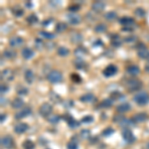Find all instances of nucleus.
I'll return each instance as SVG.
<instances>
[{
    "instance_id": "f257e3e1",
    "label": "nucleus",
    "mask_w": 149,
    "mask_h": 149,
    "mask_svg": "<svg viewBox=\"0 0 149 149\" xmlns=\"http://www.w3.org/2000/svg\"><path fill=\"white\" fill-rule=\"evenodd\" d=\"M119 23L122 26V31H127V32H132L134 27H135V20L134 18L129 17V16H123L119 19Z\"/></svg>"
},
{
    "instance_id": "f03ea898",
    "label": "nucleus",
    "mask_w": 149,
    "mask_h": 149,
    "mask_svg": "<svg viewBox=\"0 0 149 149\" xmlns=\"http://www.w3.org/2000/svg\"><path fill=\"white\" fill-rule=\"evenodd\" d=\"M128 92H136L142 88V81L138 79H128L124 83Z\"/></svg>"
},
{
    "instance_id": "7ed1b4c3",
    "label": "nucleus",
    "mask_w": 149,
    "mask_h": 149,
    "mask_svg": "<svg viewBox=\"0 0 149 149\" xmlns=\"http://www.w3.org/2000/svg\"><path fill=\"white\" fill-rule=\"evenodd\" d=\"M47 80L51 84H58L63 81V74L58 70H52L47 74Z\"/></svg>"
},
{
    "instance_id": "20e7f679",
    "label": "nucleus",
    "mask_w": 149,
    "mask_h": 149,
    "mask_svg": "<svg viewBox=\"0 0 149 149\" xmlns=\"http://www.w3.org/2000/svg\"><path fill=\"white\" fill-rule=\"evenodd\" d=\"M133 100L137 103L140 107H143V105L147 104L149 102V95L145 92H140L138 93H136L133 97Z\"/></svg>"
},
{
    "instance_id": "39448f33",
    "label": "nucleus",
    "mask_w": 149,
    "mask_h": 149,
    "mask_svg": "<svg viewBox=\"0 0 149 149\" xmlns=\"http://www.w3.org/2000/svg\"><path fill=\"white\" fill-rule=\"evenodd\" d=\"M53 112V107L50 103L44 102L40 105L39 107V113L42 115L43 117H49Z\"/></svg>"
},
{
    "instance_id": "423d86ee",
    "label": "nucleus",
    "mask_w": 149,
    "mask_h": 149,
    "mask_svg": "<svg viewBox=\"0 0 149 149\" xmlns=\"http://www.w3.org/2000/svg\"><path fill=\"white\" fill-rule=\"evenodd\" d=\"M0 143H1V146L6 149H12L15 147V141L14 139L9 135H5L2 136L1 139H0Z\"/></svg>"
},
{
    "instance_id": "0eeeda50",
    "label": "nucleus",
    "mask_w": 149,
    "mask_h": 149,
    "mask_svg": "<svg viewBox=\"0 0 149 149\" xmlns=\"http://www.w3.org/2000/svg\"><path fill=\"white\" fill-rule=\"evenodd\" d=\"M137 55L142 60H149V49L143 43H139L137 45Z\"/></svg>"
},
{
    "instance_id": "6e6552de",
    "label": "nucleus",
    "mask_w": 149,
    "mask_h": 149,
    "mask_svg": "<svg viewBox=\"0 0 149 149\" xmlns=\"http://www.w3.org/2000/svg\"><path fill=\"white\" fill-rule=\"evenodd\" d=\"M122 138H123V140L125 141L126 143H133L134 141H135V136H134L133 132H132L129 128H124L123 130H122Z\"/></svg>"
},
{
    "instance_id": "1a4fd4ad",
    "label": "nucleus",
    "mask_w": 149,
    "mask_h": 149,
    "mask_svg": "<svg viewBox=\"0 0 149 149\" xmlns=\"http://www.w3.org/2000/svg\"><path fill=\"white\" fill-rule=\"evenodd\" d=\"M117 72H118V68L114 64H110L107 67H105V69L102 71V74L107 78H110V77L115 76L117 74Z\"/></svg>"
},
{
    "instance_id": "9d476101",
    "label": "nucleus",
    "mask_w": 149,
    "mask_h": 149,
    "mask_svg": "<svg viewBox=\"0 0 149 149\" xmlns=\"http://www.w3.org/2000/svg\"><path fill=\"white\" fill-rule=\"evenodd\" d=\"M131 119L135 122V123H142V122H145L148 120L149 115L147 113H145V112H138V113L134 114Z\"/></svg>"
},
{
    "instance_id": "9b49d317",
    "label": "nucleus",
    "mask_w": 149,
    "mask_h": 149,
    "mask_svg": "<svg viewBox=\"0 0 149 149\" xmlns=\"http://www.w3.org/2000/svg\"><path fill=\"white\" fill-rule=\"evenodd\" d=\"M67 20H68V23L71 24V25H78V24L81 23V18L80 15L76 13H70L67 15Z\"/></svg>"
},
{
    "instance_id": "f8f14e48",
    "label": "nucleus",
    "mask_w": 149,
    "mask_h": 149,
    "mask_svg": "<svg viewBox=\"0 0 149 149\" xmlns=\"http://www.w3.org/2000/svg\"><path fill=\"white\" fill-rule=\"evenodd\" d=\"M29 129V125L25 122H19L14 126V131L17 134H23Z\"/></svg>"
},
{
    "instance_id": "ddd939ff",
    "label": "nucleus",
    "mask_w": 149,
    "mask_h": 149,
    "mask_svg": "<svg viewBox=\"0 0 149 149\" xmlns=\"http://www.w3.org/2000/svg\"><path fill=\"white\" fill-rule=\"evenodd\" d=\"M23 43H24L23 38L19 37V36H14V37L9 39V45H10L12 48H17V47L22 46Z\"/></svg>"
},
{
    "instance_id": "4468645a",
    "label": "nucleus",
    "mask_w": 149,
    "mask_h": 149,
    "mask_svg": "<svg viewBox=\"0 0 149 149\" xmlns=\"http://www.w3.org/2000/svg\"><path fill=\"white\" fill-rule=\"evenodd\" d=\"M1 79L7 81H10L14 79V73L11 69H5L1 73Z\"/></svg>"
},
{
    "instance_id": "2eb2a0df",
    "label": "nucleus",
    "mask_w": 149,
    "mask_h": 149,
    "mask_svg": "<svg viewBox=\"0 0 149 149\" xmlns=\"http://www.w3.org/2000/svg\"><path fill=\"white\" fill-rule=\"evenodd\" d=\"M105 8V3L102 1H95L92 4V10L97 12V13H100L104 10Z\"/></svg>"
},
{
    "instance_id": "dca6fc26",
    "label": "nucleus",
    "mask_w": 149,
    "mask_h": 149,
    "mask_svg": "<svg viewBox=\"0 0 149 149\" xmlns=\"http://www.w3.org/2000/svg\"><path fill=\"white\" fill-rule=\"evenodd\" d=\"M116 111L118 112L119 114H122V113H125V112L129 111L131 109V105L129 104L128 102H122L120 104H118L116 107Z\"/></svg>"
},
{
    "instance_id": "f3484780",
    "label": "nucleus",
    "mask_w": 149,
    "mask_h": 149,
    "mask_svg": "<svg viewBox=\"0 0 149 149\" xmlns=\"http://www.w3.org/2000/svg\"><path fill=\"white\" fill-rule=\"evenodd\" d=\"M126 73L130 74L131 77H136L140 74V69L136 65H129L126 68Z\"/></svg>"
},
{
    "instance_id": "a211bd4d",
    "label": "nucleus",
    "mask_w": 149,
    "mask_h": 149,
    "mask_svg": "<svg viewBox=\"0 0 149 149\" xmlns=\"http://www.w3.org/2000/svg\"><path fill=\"white\" fill-rule=\"evenodd\" d=\"M122 42H123V39L117 34H113L111 36V38H110V44H111L112 47L116 48V47L121 46Z\"/></svg>"
},
{
    "instance_id": "6ab92c4d",
    "label": "nucleus",
    "mask_w": 149,
    "mask_h": 149,
    "mask_svg": "<svg viewBox=\"0 0 149 149\" xmlns=\"http://www.w3.org/2000/svg\"><path fill=\"white\" fill-rule=\"evenodd\" d=\"M95 100H97V97H95V95H93V93H86V95H83L80 97V102H86V103H92V102H95Z\"/></svg>"
},
{
    "instance_id": "aec40b11",
    "label": "nucleus",
    "mask_w": 149,
    "mask_h": 149,
    "mask_svg": "<svg viewBox=\"0 0 149 149\" xmlns=\"http://www.w3.org/2000/svg\"><path fill=\"white\" fill-rule=\"evenodd\" d=\"M30 114H31V109H30V107H24V109H21L20 111L16 112L15 118L19 120V119H22V118H24V117L28 116V115H30Z\"/></svg>"
},
{
    "instance_id": "412c9836",
    "label": "nucleus",
    "mask_w": 149,
    "mask_h": 149,
    "mask_svg": "<svg viewBox=\"0 0 149 149\" xmlns=\"http://www.w3.org/2000/svg\"><path fill=\"white\" fill-rule=\"evenodd\" d=\"M21 55H22V57L25 60H30V59H32V58L34 57L35 52L33 51L31 48L26 47V48H24V49L22 50V52H21Z\"/></svg>"
},
{
    "instance_id": "4be33fe9",
    "label": "nucleus",
    "mask_w": 149,
    "mask_h": 149,
    "mask_svg": "<svg viewBox=\"0 0 149 149\" xmlns=\"http://www.w3.org/2000/svg\"><path fill=\"white\" fill-rule=\"evenodd\" d=\"M63 117H64L65 119H66L67 123L69 124V126L71 127L72 129L76 128V127H79V125H80V122L77 121L74 118H73V117H72L71 115L68 114V116H67V115H65V116H63Z\"/></svg>"
},
{
    "instance_id": "5701e85b",
    "label": "nucleus",
    "mask_w": 149,
    "mask_h": 149,
    "mask_svg": "<svg viewBox=\"0 0 149 149\" xmlns=\"http://www.w3.org/2000/svg\"><path fill=\"white\" fill-rule=\"evenodd\" d=\"M24 78H25V81H27V84H29V85L33 84V81L35 80V74L32 70H26L25 74H24Z\"/></svg>"
},
{
    "instance_id": "b1692460",
    "label": "nucleus",
    "mask_w": 149,
    "mask_h": 149,
    "mask_svg": "<svg viewBox=\"0 0 149 149\" xmlns=\"http://www.w3.org/2000/svg\"><path fill=\"white\" fill-rule=\"evenodd\" d=\"M2 55H3V57L6 58V59L12 60V59H15L16 56H17V53H16L15 50H13V49H6V50H4V52Z\"/></svg>"
},
{
    "instance_id": "393cba45",
    "label": "nucleus",
    "mask_w": 149,
    "mask_h": 149,
    "mask_svg": "<svg viewBox=\"0 0 149 149\" xmlns=\"http://www.w3.org/2000/svg\"><path fill=\"white\" fill-rule=\"evenodd\" d=\"M23 105H24V100L20 97H15L11 102V107L15 109H21V107H23Z\"/></svg>"
},
{
    "instance_id": "a878e982",
    "label": "nucleus",
    "mask_w": 149,
    "mask_h": 149,
    "mask_svg": "<svg viewBox=\"0 0 149 149\" xmlns=\"http://www.w3.org/2000/svg\"><path fill=\"white\" fill-rule=\"evenodd\" d=\"M113 104V102H112L111 98H105V100H102L98 104V107L100 109H109V107H112Z\"/></svg>"
},
{
    "instance_id": "bb28decb",
    "label": "nucleus",
    "mask_w": 149,
    "mask_h": 149,
    "mask_svg": "<svg viewBox=\"0 0 149 149\" xmlns=\"http://www.w3.org/2000/svg\"><path fill=\"white\" fill-rule=\"evenodd\" d=\"M71 41L74 44H81V43L83 42V36L78 32H74L73 34L71 35Z\"/></svg>"
},
{
    "instance_id": "cd10ccee",
    "label": "nucleus",
    "mask_w": 149,
    "mask_h": 149,
    "mask_svg": "<svg viewBox=\"0 0 149 149\" xmlns=\"http://www.w3.org/2000/svg\"><path fill=\"white\" fill-rule=\"evenodd\" d=\"M86 54H88V50H86L85 47H79L74 50V56L78 57L79 59H81V58Z\"/></svg>"
},
{
    "instance_id": "c85d7f7f",
    "label": "nucleus",
    "mask_w": 149,
    "mask_h": 149,
    "mask_svg": "<svg viewBox=\"0 0 149 149\" xmlns=\"http://www.w3.org/2000/svg\"><path fill=\"white\" fill-rule=\"evenodd\" d=\"M67 28H68V25H67L66 23L60 22V23H58L56 25V27H55V31H56L57 33H63L64 31L67 30Z\"/></svg>"
},
{
    "instance_id": "c756f323",
    "label": "nucleus",
    "mask_w": 149,
    "mask_h": 149,
    "mask_svg": "<svg viewBox=\"0 0 149 149\" xmlns=\"http://www.w3.org/2000/svg\"><path fill=\"white\" fill-rule=\"evenodd\" d=\"M57 53H58V55H59V56L66 57V56H68V55L70 54V51H69L68 48L62 46V47H59L57 49Z\"/></svg>"
},
{
    "instance_id": "7c9ffc66",
    "label": "nucleus",
    "mask_w": 149,
    "mask_h": 149,
    "mask_svg": "<svg viewBox=\"0 0 149 149\" xmlns=\"http://www.w3.org/2000/svg\"><path fill=\"white\" fill-rule=\"evenodd\" d=\"M107 25L105 24H103V23H100V24H97V25H95V33H103V32H105L107 31Z\"/></svg>"
},
{
    "instance_id": "2f4dec72",
    "label": "nucleus",
    "mask_w": 149,
    "mask_h": 149,
    "mask_svg": "<svg viewBox=\"0 0 149 149\" xmlns=\"http://www.w3.org/2000/svg\"><path fill=\"white\" fill-rule=\"evenodd\" d=\"M27 22L30 24V25H34V24H36L39 21V19H38V16L36 15V14H31V15H29L27 17Z\"/></svg>"
},
{
    "instance_id": "473e14b6",
    "label": "nucleus",
    "mask_w": 149,
    "mask_h": 149,
    "mask_svg": "<svg viewBox=\"0 0 149 149\" xmlns=\"http://www.w3.org/2000/svg\"><path fill=\"white\" fill-rule=\"evenodd\" d=\"M39 34L41 37L45 38V39H49V40H52L55 38V34H53V33H50V32H47V31H40Z\"/></svg>"
},
{
    "instance_id": "72a5a7b5",
    "label": "nucleus",
    "mask_w": 149,
    "mask_h": 149,
    "mask_svg": "<svg viewBox=\"0 0 149 149\" xmlns=\"http://www.w3.org/2000/svg\"><path fill=\"white\" fill-rule=\"evenodd\" d=\"M116 16H117V14L115 13L114 11H109L104 14V18H105V20H107V21H113L114 19L116 18Z\"/></svg>"
},
{
    "instance_id": "f704fd0d",
    "label": "nucleus",
    "mask_w": 149,
    "mask_h": 149,
    "mask_svg": "<svg viewBox=\"0 0 149 149\" xmlns=\"http://www.w3.org/2000/svg\"><path fill=\"white\" fill-rule=\"evenodd\" d=\"M23 148L24 149H34L35 148V143L30 139H27L23 142Z\"/></svg>"
},
{
    "instance_id": "c9c22d12",
    "label": "nucleus",
    "mask_w": 149,
    "mask_h": 149,
    "mask_svg": "<svg viewBox=\"0 0 149 149\" xmlns=\"http://www.w3.org/2000/svg\"><path fill=\"white\" fill-rule=\"evenodd\" d=\"M60 119H61V117H60L59 115H56V114H52V115H50V116L48 117V121H49L50 123H52V124L58 123V122L60 121Z\"/></svg>"
},
{
    "instance_id": "e433bc0d",
    "label": "nucleus",
    "mask_w": 149,
    "mask_h": 149,
    "mask_svg": "<svg viewBox=\"0 0 149 149\" xmlns=\"http://www.w3.org/2000/svg\"><path fill=\"white\" fill-rule=\"evenodd\" d=\"M134 14H135L136 17L143 18L144 16H145L146 12H145V10H144L143 8H141V7H138V8L135 9V11H134Z\"/></svg>"
},
{
    "instance_id": "4c0bfd02",
    "label": "nucleus",
    "mask_w": 149,
    "mask_h": 149,
    "mask_svg": "<svg viewBox=\"0 0 149 149\" xmlns=\"http://www.w3.org/2000/svg\"><path fill=\"white\" fill-rule=\"evenodd\" d=\"M114 132V129L111 128V127H107V128H104L102 132V135L103 137H107V136H109L111 135L112 133Z\"/></svg>"
},
{
    "instance_id": "58836bf2",
    "label": "nucleus",
    "mask_w": 149,
    "mask_h": 149,
    "mask_svg": "<svg viewBox=\"0 0 149 149\" xmlns=\"http://www.w3.org/2000/svg\"><path fill=\"white\" fill-rule=\"evenodd\" d=\"M12 12H13V14L16 16V17H20V16H22L24 14V10L21 7H17V8H12Z\"/></svg>"
},
{
    "instance_id": "ea45409f",
    "label": "nucleus",
    "mask_w": 149,
    "mask_h": 149,
    "mask_svg": "<svg viewBox=\"0 0 149 149\" xmlns=\"http://www.w3.org/2000/svg\"><path fill=\"white\" fill-rule=\"evenodd\" d=\"M71 80L74 81V83H77V84H80L81 83V78L79 74L77 73H73L71 74Z\"/></svg>"
},
{
    "instance_id": "a19ab883",
    "label": "nucleus",
    "mask_w": 149,
    "mask_h": 149,
    "mask_svg": "<svg viewBox=\"0 0 149 149\" xmlns=\"http://www.w3.org/2000/svg\"><path fill=\"white\" fill-rule=\"evenodd\" d=\"M93 121V116H92V115H86V116H84L81 120V123H85V124L92 123Z\"/></svg>"
},
{
    "instance_id": "79ce46f5",
    "label": "nucleus",
    "mask_w": 149,
    "mask_h": 149,
    "mask_svg": "<svg viewBox=\"0 0 149 149\" xmlns=\"http://www.w3.org/2000/svg\"><path fill=\"white\" fill-rule=\"evenodd\" d=\"M74 67H76L77 69H81V70H83V69H85V67H86V63L83 61V60L79 59L78 61L74 62Z\"/></svg>"
},
{
    "instance_id": "37998d69",
    "label": "nucleus",
    "mask_w": 149,
    "mask_h": 149,
    "mask_svg": "<svg viewBox=\"0 0 149 149\" xmlns=\"http://www.w3.org/2000/svg\"><path fill=\"white\" fill-rule=\"evenodd\" d=\"M78 148H79V145H78V142H76V141L71 140L70 142L67 143V149H78Z\"/></svg>"
},
{
    "instance_id": "c03bdc74",
    "label": "nucleus",
    "mask_w": 149,
    "mask_h": 149,
    "mask_svg": "<svg viewBox=\"0 0 149 149\" xmlns=\"http://www.w3.org/2000/svg\"><path fill=\"white\" fill-rule=\"evenodd\" d=\"M44 42L41 39H35V46L38 50H42L44 48Z\"/></svg>"
},
{
    "instance_id": "a18cd8bd",
    "label": "nucleus",
    "mask_w": 149,
    "mask_h": 149,
    "mask_svg": "<svg viewBox=\"0 0 149 149\" xmlns=\"http://www.w3.org/2000/svg\"><path fill=\"white\" fill-rule=\"evenodd\" d=\"M17 93L19 95H25L28 93V88H26L25 86H19L17 90Z\"/></svg>"
},
{
    "instance_id": "49530a36",
    "label": "nucleus",
    "mask_w": 149,
    "mask_h": 149,
    "mask_svg": "<svg viewBox=\"0 0 149 149\" xmlns=\"http://www.w3.org/2000/svg\"><path fill=\"white\" fill-rule=\"evenodd\" d=\"M81 138L84 139H88L91 137V131L88 130V129H84V130L81 131Z\"/></svg>"
},
{
    "instance_id": "de8ad7c7",
    "label": "nucleus",
    "mask_w": 149,
    "mask_h": 149,
    "mask_svg": "<svg viewBox=\"0 0 149 149\" xmlns=\"http://www.w3.org/2000/svg\"><path fill=\"white\" fill-rule=\"evenodd\" d=\"M110 97H111V100H119V98H121L122 97H124V95L119 92H114L110 95Z\"/></svg>"
},
{
    "instance_id": "09e8293b",
    "label": "nucleus",
    "mask_w": 149,
    "mask_h": 149,
    "mask_svg": "<svg viewBox=\"0 0 149 149\" xmlns=\"http://www.w3.org/2000/svg\"><path fill=\"white\" fill-rule=\"evenodd\" d=\"M69 11H71V13H76L77 11L80 10V6L77 5V4H73V5H70L68 8Z\"/></svg>"
},
{
    "instance_id": "8fccbe9b",
    "label": "nucleus",
    "mask_w": 149,
    "mask_h": 149,
    "mask_svg": "<svg viewBox=\"0 0 149 149\" xmlns=\"http://www.w3.org/2000/svg\"><path fill=\"white\" fill-rule=\"evenodd\" d=\"M133 40H136L135 36H129V37L124 38V42H126V43H132V42H134Z\"/></svg>"
},
{
    "instance_id": "3c124183",
    "label": "nucleus",
    "mask_w": 149,
    "mask_h": 149,
    "mask_svg": "<svg viewBox=\"0 0 149 149\" xmlns=\"http://www.w3.org/2000/svg\"><path fill=\"white\" fill-rule=\"evenodd\" d=\"M53 21H54V19H53V18H50V19H48V20L44 21V22H43L42 24H43V26H44V27H47V26L49 25L50 23L53 22Z\"/></svg>"
},
{
    "instance_id": "603ef678",
    "label": "nucleus",
    "mask_w": 149,
    "mask_h": 149,
    "mask_svg": "<svg viewBox=\"0 0 149 149\" xmlns=\"http://www.w3.org/2000/svg\"><path fill=\"white\" fill-rule=\"evenodd\" d=\"M7 91H8V86H5V85H1V93H5Z\"/></svg>"
},
{
    "instance_id": "864d4df0",
    "label": "nucleus",
    "mask_w": 149,
    "mask_h": 149,
    "mask_svg": "<svg viewBox=\"0 0 149 149\" xmlns=\"http://www.w3.org/2000/svg\"><path fill=\"white\" fill-rule=\"evenodd\" d=\"M5 118H6V114H1V123H3L5 121Z\"/></svg>"
},
{
    "instance_id": "5fc2aeb1",
    "label": "nucleus",
    "mask_w": 149,
    "mask_h": 149,
    "mask_svg": "<svg viewBox=\"0 0 149 149\" xmlns=\"http://www.w3.org/2000/svg\"><path fill=\"white\" fill-rule=\"evenodd\" d=\"M145 71L147 72V73H149V64H147L145 66Z\"/></svg>"
},
{
    "instance_id": "6e6d98bb",
    "label": "nucleus",
    "mask_w": 149,
    "mask_h": 149,
    "mask_svg": "<svg viewBox=\"0 0 149 149\" xmlns=\"http://www.w3.org/2000/svg\"><path fill=\"white\" fill-rule=\"evenodd\" d=\"M146 147H147V149H149V142L147 143V145H146Z\"/></svg>"
}]
</instances>
